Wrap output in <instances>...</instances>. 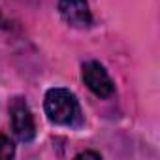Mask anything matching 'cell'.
<instances>
[{"label": "cell", "mask_w": 160, "mask_h": 160, "mask_svg": "<svg viewBox=\"0 0 160 160\" xmlns=\"http://www.w3.org/2000/svg\"><path fill=\"white\" fill-rule=\"evenodd\" d=\"M75 158H77V160H79V158H96V160H100L102 154H100V152H92V151H83V152L75 154Z\"/></svg>", "instance_id": "8992f818"}, {"label": "cell", "mask_w": 160, "mask_h": 160, "mask_svg": "<svg viewBox=\"0 0 160 160\" xmlns=\"http://www.w3.org/2000/svg\"><path fill=\"white\" fill-rule=\"evenodd\" d=\"M58 13L73 28H89L92 23L87 0H58Z\"/></svg>", "instance_id": "277c9868"}, {"label": "cell", "mask_w": 160, "mask_h": 160, "mask_svg": "<svg viewBox=\"0 0 160 160\" xmlns=\"http://www.w3.org/2000/svg\"><path fill=\"white\" fill-rule=\"evenodd\" d=\"M83 81L89 87L91 92H94L98 98H109L115 92V83L111 81L109 73L100 62H87L83 64Z\"/></svg>", "instance_id": "3957f363"}, {"label": "cell", "mask_w": 160, "mask_h": 160, "mask_svg": "<svg viewBox=\"0 0 160 160\" xmlns=\"http://www.w3.org/2000/svg\"><path fill=\"white\" fill-rule=\"evenodd\" d=\"M10 121H12V132L19 141H32L36 136V124L32 111L28 104L21 98H15L10 108Z\"/></svg>", "instance_id": "7a4b0ae2"}, {"label": "cell", "mask_w": 160, "mask_h": 160, "mask_svg": "<svg viewBox=\"0 0 160 160\" xmlns=\"http://www.w3.org/2000/svg\"><path fill=\"white\" fill-rule=\"evenodd\" d=\"M15 154V145L10 138L0 134V160H10Z\"/></svg>", "instance_id": "5b68a950"}, {"label": "cell", "mask_w": 160, "mask_h": 160, "mask_svg": "<svg viewBox=\"0 0 160 160\" xmlns=\"http://www.w3.org/2000/svg\"><path fill=\"white\" fill-rule=\"evenodd\" d=\"M43 109L45 115L51 122L62 124V126H77L81 124V108L73 92L62 87L49 89L45 92L43 100Z\"/></svg>", "instance_id": "6da1fadb"}]
</instances>
